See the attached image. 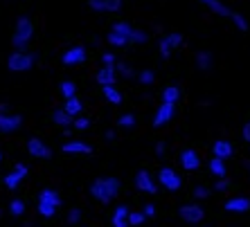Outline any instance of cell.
Listing matches in <instances>:
<instances>
[{"mask_svg":"<svg viewBox=\"0 0 250 227\" xmlns=\"http://www.w3.org/2000/svg\"><path fill=\"white\" fill-rule=\"evenodd\" d=\"M82 218H83V211L79 209V207H72V209L68 211V216H65V223H68V225H79Z\"/></svg>","mask_w":250,"mask_h":227,"instance_id":"f35d334b","label":"cell"},{"mask_svg":"<svg viewBox=\"0 0 250 227\" xmlns=\"http://www.w3.org/2000/svg\"><path fill=\"white\" fill-rule=\"evenodd\" d=\"M115 70H117V79H124V81H133L135 76H138L135 68L131 63H126V61H117Z\"/></svg>","mask_w":250,"mask_h":227,"instance_id":"d4e9b609","label":"cell"},{"mask_svg":"<svg viewBox=\"0 0 250 227\" xmlns=\"http://www.w3.org/2000/svg\"><path fill=\"white\" fill-rule=\"evenodd\" d=\"M196 227H203V225H196Z\"/></svg>","mask_w":250,"mask_h":227,"instance_id":"11a10c76","label":"cell"},{"mask_svg":"<svg viewBox=\"0 0 250 227\" xmlns=\"http://www.w3.org/2000/svg\"><path fill=\"white\" fill-rule=\"evenodd\" d=\"M104 140L106 142H115L117 140V131H115V128H108V131H104Z\"/></svg>","mask_w":250,"mask_h":227,"instance_id":"bcb514c9","label":"cell"},{"mask_svg":"<svg viewBox=\"0 0 250 227\" xmlns=\"http://www.w3.org/2000/svg\"><path fill=\"white\" fill-rule=\"evenodd\" d=\"M61 205H63L61 193L57 189H52V187H43L41 191L36 193V214L45 218V221H50V218H54L59 214Z\"/></svg>","mask_w":250,"mask_h":227,"instance_id":"7a4b0ae2","label":"cell"},{"mask_svg":"<svg viewBox=\"0 0 250 227\" xmlns=\"http://www.w3.org/2000/svg\"><path fill=\"white\" fill-rule=\"evenodd\" d=\"M246 169H248V175H250V160H248V162H246Z\"/></svg>","mask_w":250,"mask_h":227,"instance_id":"816d5d0a","label":"cell"},{"mask_svg":"<svg viewBox=\"0 0 250 227\" xmlns=\"http://www.w3.org/2000/svg\"><path fill=\"white\" fill-rule=\"evenodd\" d=\"M208 171L214 178H226L228 175V164H226V160H219V157H212L208 162Z\"/></svg>","mask_w":250,"mask_h":227,"instance_id":"484cf974","label":"cell"},{"mask_svg":"<svg viewBox=\"0 0 250 227\" xmlns=\"http://www.w3.org/2000/svg\"><path fill=\"white\" fill-rule=\"evenodd\" d=\"M183 43H185V36H183L181 32H167V34H163L158 38V54H160V58L169 61L171 54H174L178 47H183Z\"/></svg>","mask_w":250,"mask_h":227,"instance_id":"5b68a950","label":"cell"},{"mask_svg":"<svg viewBox=\"0 0 250 227\" xmlns=\"http://www.w3.org/2000/svg\"><path fill=\"white\" fill-rule=\"evenodd\" d=\"M234 155V146L230 140H214L212 142V157H219V160H230Z\"/></svg>","mask_w":250,"mask_h":227,"instance_id":"ac0fdd59","label":"cell"},{"mask_svg":"<svg viewBox=\"0 0 250 227\" xmlns=\"http://www.w3.org/2000/svg\"><path fill=\"white\" fill-rule=\"evenodd\" d=\"M61 151L65 153V155H93V144H88V142L83 140H65L63 144H61Z\"/></svg>","mask_w":250,"mask_h":227,"instance_id":"2e32d148","label":"cell"},{"mask_svg":"<svg viewBox=\"0 0 250 227\" xmlns=\"http://www.w3.org/2000/svg\"><path fill=\"white\" fill-rule=\"evenodd\" d=\"M63 137H65V140H70V137H72V131H70V128H63Z\"/></svg>","mask_w":250,"mask_h":227,"instance_id":"681fc988","label":"cell"},{"mask_svg":"<svg viewBox=\"0 0 250 227\" xmlns=\"http://www.w3.org/2000/svg\"><path fill=\"white\" fill-rule=\"evenodd\" d=\"M52 122L57 124V126H61V128H70L72 126V122H75V117L68 115L63 108H54L52 111Z\"/></svg>","mask_w":250,"mask_h":227,"instance_id":"4316f807","label":"cell"},{"mask_svg":"<svg viewBox=\"0 0 250 227\" xmlns=\"http://www.w3.org/2000/svg\"><path fill=\"white\" fill-rule=\"evenodd\" d=\"M5 113H12V108L7 101H0V115H5Z\"/></svg>","mask_w":250,"mask_h":227,"instance_id":"7dc6e473","label":"cell"},{"mask_svg":"<svg viewBox=\"0 0 250 227\" xmlns=\"http://www.w3.org/2000/svg\"><path fill=\"white\" fill-rule=\"evenodd\" d=\"M34 38V23L27 14H21L14 23V34H12V47L14 50H29V43Z\"/></svg>","mask_w":250,"mask_h":227,"instance_id":"3957f363","label":"cell"},{"mask_svg":"<svg viewBox=\"0 0 250 227\" xmlns=\"http://www.w3.org/2000/svg\"><path fill=\"white\" fill-rule=\"evenodd\" d=\"M72 126H75L77 131H88V128L93 126V119H88V117L79 115V117H75V122H72Z\"/></svg>","mask_w":250,"mask_h":227,"instance_id":"60d3db41","label":"cell"},{"mask_svg":"<svg viewBox=\"0 0 250 227\" xmlns=\"http://www.w3.org/2000/svg\"><path fill=\"white\" fill-rule=\"evenodd\" d=\"M153 32H158V34H160V32H163V25H160V23H153Z\"/></svg>","mask_w":250,"mask_h":227,"instance_id":"f907efd6","label":"cell"},{"mask_svg":"<svg viewBox=\"0 0 250 227\" xmlns=\"http://www.w3.org/2000/svg\"><path fill=\"white\" fill-rule=\"evenodd\" d=\"M149 43V32L146 29H140V27H133L131 36H128V45H146Z\"/></svg>","mask_w":250,"mask_h":227,"instance_id":"1f68e13d","label":"cell"},{"mask_svg":"<svg viewBox=\"0 0 250 227\" xmlns=\"http://www.w3.org/2000/svg\"><path fill=\"white\" fill-rule=\"evenodd\" d=\"M194 65H196L198 72H209L214 68V54L209 52V50H198L194 54Z\"/></svg>","mask_w":250,"mask_h":227,"instance_id":"ffe728a7","label":"cell"},{"mask_svg":"<svg viewBox=\"0 0 250 227\" xmlns=\"http://www.w3.org/2000/svg\"><path fill=\"white\" fill-rule=\"evenodd\" d=\"M156 180H158V187H163V189H167V191H171V193L183 189V175L178 173L174 167H167V164L158 169Z\"/></svg>","mask_w":250,"mask_h":227,"instance_id":"8992f818","label":"cell"},{"mask_svg":"<svg viewBox=\"0 0 250 227\" xmlns=\"http://www.w3.org/2000/svg\"><path fill=\"white\" fill-rule=\"evenodd\" d=\"M178 218H181L183 223H187V225H194L196 227L198 223L205 221V209L203 205H198L196 200L194 203H185L178 207Z\"/></svg>","mask_w":250,"mask_h":227,"instance_id":"ba28073f","label":"cell"},{"mask_svg":"<svg viewBox=\"0 0 250 227\" xmlns=\"http://www.w3.org/2000/svg\"><path fill=\"white\" fill-rule=\"evenodd\" d=\"M59 95L63 97V99H72L77 97V83L72 79H63V81L59 83Z\"/></svg>","mask_w":250,"mask_h":227,"instance_id":"f546056e","label":"cell"},{"mask_svg":"<svg viewBox=\"0 0 250 227\" xmlns=\"http://www.w3.org/2000/svg\"><path fill=\"white\" fill-rule=\"evenodd\" d=\"M153 151H156V157H165L167 155V142H156V146H153Z\"/></svg>","mask_w":250,"mask_h":227,"instance_id":"ee69618b","label":"cell"},{"mask_svg":"<svg viewBox=\"0 0 250 227\" xmlns=\"http://www.w3.org/2000/svg\"><path fill=\"white\" fill-rule=\"evenodd\" d=\"M230 23L234 25V27L239 29V32H248V18L244 16V14H239V12H232V16H230Z\"/></svg>","mask_w":250,"mask_h":227,"instance_id":"e575fe53","label":"cell"},{"mask_svg":"<svg viewBox=\"0 0 250 227\" xmlns=\"http://www.w3.org/2000/svg\"><path fill=\"white\" fill-rule=\"evenodd\" d=\"M203 7H208L212 14H216V16H221V18H230L232 16V9L223 2V0H198Z\"/></svg>","mask_w":250,"mask_h":227,"instance_id":"7402d4cb","label":"cell"},{"mask_svg":"<svg viewBox=\"0 0 250 227\" xmlns=\"http://www.w3.org/2000/svg\"><path fill=\"white\" fill-rule=\"evenodd\" d=\"M111 32H115V34L124 36V38L128 41V36H131V32H133V25L126 23V20H117V23L111 25Z\"/></svg>","mask_w":250,"mask_h":227,"instance_id":"836d02e7","label":"cell"},{"mask_svg":"<svg viewBox=\"0 0 250 227\" xmlns=\"http://www.w3.org/2000/svg\"><path fill=\"white\" fill-rule=\"evenodd\" d=\"M192 196H194V200H196V203H201V200H208L209 196H212V189H209V187H205V185H196L192 189Z\"/></svg>","mask_w":250,"mask_h":227,"instance_id":"d590c367","label":"cell"},{"mask_svg":"<svg viewBox=\"0 0 250 227\" xmlns=\"http://www.w3.org/2000/svg\"><path fill=\"white\" fill-rule=\"evenodd\" d=\"M2 216H5V211H2V209H0V218H2Z\"/></svg>","mask_w":250,"mask_h":227,"instance_id":"f5cc1de1","label":"cell"},{"mask_svg":"<svg viewBox=\"0 0 250 227\" xmlns=\"http://www.w3.org/2000/svg\"><path fill=\"white\" fill-rule=\"evenodd\" d=\"M88 7L95 14H117L124 9V0H88Z\"/></svg>","mask_w":250,"mask_h":227,"instance_id":"9a60e30c","label":"cell"},{"mask_svg":"<svg viewBox=\"0 0 250 227\" xmlns=\"http://www.w3.org/2000/svg\"><path fill=\"white\" fill-rule=\"evenodd\" d=\"M7 211H9L14 218H21V216H25V211H27V203H25L23 198H12L9 205H7Z\"/></svg>","mask_w":250,"mask_h":227,"instance_id":"f1b7e54d","label":"cell"},{"mask_svg":"<svg viewBox=\"0 0 250 227\" xmlns=\"http://www.w3.org/2000/svg\"><path fill=\"white\" fill-rule=\"evenodd\" d=\"M241 140L250 144V122H244V126H241Z\"/></svg>","mask_w":250,"mask_h":227,"instance_id":"f6af8a7d","label":"cell"},{"mask_svg":"<svg viewBox=\"0 0 250 227\" xmlns=\"http://www.w3.org/2000/svg\"><path fill=\"white\" fill-rule=\"evenodd\" d=\"M117 126L124 128V131L135 128V126H138V117H135V113H122V115L117 117Z\"/></svg>","mask_w":250,"mask_h":227,"instance_id":"d6a6232c","label":"cell"},{"mask_svg":"<svg viewBox=\"0 0 250 227\" xmlns=\"http://www.w3.org/2000/svg\"><path fill=\"white\" fill-rule=\"evenodd\" d=\"M128 214H131L128 205H115V209L111 211V227H131L128 225Z\"/></svg>","mask_w":250,"mask_h":227,"instance_id":"44dd1931","label":"cell"},{"mask_svg":"<svg viewBox=\"0 0 250 227\" xmlns=\"http://www.w3.org/2000/svg\"><path fill=\"white\" fill-rule=\"evenodd\" d=\"M133 187L140 193H146V196H156V193L160 191L156 175H153L151 171H146V169H140L138 173L133 175Z\"/></svg>","mask_w":250,"mask_h":227,"instance_id":"52a82bcc","label":"cell"},{"mask_svg":"<svg viewBox=\"0 0 250 227\" xmlns=\"http://www.w3.org/2000/svg\"><path fill=\"white\" fill-rule=\"evenodd\" d=\"M23 124H25V117L21 115V113H5V115H0V133L12 135V133H16Z\"/></svg>","mask_w":250,"mask_h":227,"instance_id":"5bb4252c","label":"cell"},{"mask_svg":"<svg viewBox=\"0 0 250 227\" xmlns=\"http://www.w3.org/2000/svg\"><path fill=\"white\" fill-rule=\"evenodd\" d=\"M122 191V180L117 178V175H99L90 182L88 187V193H90V198L97 200L99 205H111L117 200Z\"/></svg>","mask_w":250,"mask_h":227,"instance_id":"6da1fadb","label":"cell"},{"mask_svg":"<svg viewBox=\"0 0 250 227\" xmlns=\"http://www.w3.org/2000/svg\"><path fill=\"white\" fill-rule=\"evenodd\" d=\"M228 189H230V178H214V185H212V191L216 193H226Z\"/></svg>","mask_w":250,"mask_h":227,"instance_id":"ab89813d","label":"cell"},{"mask_svg":"<svg viewBox=\"0 0 250 227\" xmlns=\"http://www.w3.org/2000/svg\"><path fill=\"white\" fill-rule=\"evenodd\" d=\"M102 97H104L111 106H120L124 101V95H122V90H120L117 86H104L102 88Z\"/></svg>","mask_w":250,"mask_h":227,"instance_id":"cb8c5ba5","label":"cell"},{"mask_svg":"<svg viewBox=\"0 0 250 227\" xmlns=\"http://www.w3.org/2000/svg\"><path fill=\"white\" fill-rule=\"evenodd\" d=\"M86 61H88L86 45H72L61 52V63H63L65 68H77V65H83Z\"/></svg>","mask_w":250,"mask_h":227,"instance_id":"30bf717a","label":"cell"},{"mask_svg":"<svg viewBox=\"0 0 250 227\" xmlns=\"http://www.w3.org/2000/svg\"><path fill=\"white\" fill-rule=\"evenodd\" d=\"M2 157H5V155H2V151H0V162H2Z\"/></svg>","mask_w":250,"mask_h":227,"instance_id":"db71d44e","label":"cell"},{"mask_svg":"<svg viewBox=\"0 0 250 227\" xmlns=\"http://www.w3.org/2000/svg\"><path fill=\"white\" fill-rule=\"evenodd\" d=\"M27 175H29V167L25 162H18L12 171H7V173H5L2 185H5V189H9V191H16L18 187L27 180Z\"/></svg>","mask_w":250,"mask_h":227,"instance_id":"9c48e42d","label":"cell"},{"mask_svg":"<svg viewBox=\"0 0 250 227\" xmlns=\"http://www.w3.org/2000/svg\"><path fill=\"white\" fill-rule=\"evenodd\" d=\"M145 223H146V216L142 214V211H140V209L138 211L131 209V214H128V225H131V227H142Z\"/></svg>","mask_w":250,"mask_h":227,"instance_id":"74e56055","label":"cell"},{"mask_svg":"<svg viewBox=\"0 0 250 227\" xmlns=\"http://www.w3.org/2000/svg\"><path fill=\"white\" fill-rule=\"evenodd\" d=\"M174 117H176V106H174V104H165V101H160V106H158L156 111H153L151 126H153V128H163V126H167V124L174 122Z\"/></svg>","mask_w":250,"mask_h":227,"instance_id":"8fae6325","label":"cell"},{"mask_svg":"<svg viewBox=\"0 0 250 227\" xmlns=\"http://www.w3.org/2000/svg\"><path fill=\"white\" fill-rule=\"evenodd\" d=\"M95 81L99 83V86H117V70L115 65H102L97 70V75H95Z\"/></svg>","mask_w":250,"mask_h":227,"instance_id":"d6986e66","label":"cell"},{"mask_svg":"<svg viewBox=\"0 0 250 227\" xmlns=\"http://www.w3.org/2000/svg\"><path fill=\"white\" fill-rule=\"evenodd\" d=\"M93 47H99L102 45V36H93V43H90Z\"/></svg>","mask_w":250,"mask_h":227,"instance_id":"c3c4849f","label":"cell"},{"mask_svg":"<svg viewBox=\"0 0 250 227\" xmlns=\"http://www.w3.org/2000/svg\"><path fill=\"white\" fill-rule=\"evenodd\" d=\"M120 58H117L115 52H111V50H106V52H102V65H115Z\"/></svg>","mask_w":250,"mask_h":227,"instance_id":"b9f144b4","label":"cell"},{"mask_svg":"<svg viewBox=\"0 0 250 227\" xmlns=\"http://www.w3.org/2000/svg\"><path fill=\"white\" fill-rule=\"evenodd\" d=\"M39 52H29V50H14L9 57H7V70L16 72V75H23V72L34 70V65L39 63Z\"/></svg>","mask_w":250,"mask_h":227,"instance_id":"277c9868","label":"cell"},{"mask_svg":"<svg viewBox=\"0 0 250 227\" xmlns=\"http://www.w3.org/2000/svg\"><path fill=\"white\" fill-rule=\"evenodd\" d=\"M68 115L72 117H79L83 113V101L79 99V97H72V99H63V106H61Z\"/></svg>","mask_w":250,"mask_h":227,"instance_id":"83f0119b","label":"cell"},{"mask_svg":"<svg viewBox=\"0 0 250 227\" xmlns=\"http://www.w3.org/2000/svg\"><path fill=\"white\" fill-rule=\"evenodd\" d=\"M160 99L165 101V104H178V101L183 99V90L181 86H176V83H171V86H165L163 93H160Z\"/></svg>","mask_w":250,"mask_h":227,"instance_id":"603a6c76","label":"cell"},{"mask_svg":"<svg viewBox=\"0 0 250 227\" xmlns=\"http://www.w3.org/2000/svg\"><path fill=\"white\" fill-rule=\"evenodd\" d=\"M228 214H248L250 211V196H232L223 203Z\"/></svg>","mask_w":250,"mask_h":227,"instance_id":"e0dca14e","label":"cell"},{"mask_svg":"<svg viewBox=\"0 0 250 227\" xmlns=\"http://www.w3.org/2000/svg\"><path fill=\"white\" fill-rule=\"evenodd\" d=\"M25 149H27V153L32 157H36V160H50V157L54 155L52 146L47 144L45 140H41V137H29Z\"/></svg>","mask_w":250,"mask_h":227,"instance_id":"7c38bea8","label":"cell"},{"mask_svg":"<svg viewBox=\"0 0 250 227\" xmlns=\"http://www.w3.org/2000/svg\"><path fill=\"white\" fill-rule=\"evenodd\" d=\"M178 164H181V169L194 173V171L201 169L203 160H201V153H198L196 149H183V151L178 153Z\"/></svg>","mask_w":250,"mask_h":227,"instance_id":"4fadbf2b","label":"cell"},{"mask_svg":"<svg viewBox=\"0 0 250 227\" xmlns=\"http://www.w3.org/2000/svg\"><path fill=\"white\" fill-rule=\"evenodd\" d=\"M135 81H138L140 86H145V88H151L153 83H156V70H151V68L140 70L138 76H135Z\"/></svg>","mask_w":250,"mask_h":227,"instance_id":"4dcf8cb0","label":"cell"},{"mask_svg":"<svg viewBox=\"0 0 250 227\" xmlns=\"http://www.w3.org/2000/svg\"><path fill=\"white\" fill-rule=\"evenodd\" d=\"M140 211L146 216V221H149V218H156V214H158V209H156V205H153V203H145Z\"/></svg>","mask_w":250,"mask_h":227,"instance_id":"7bdbcfd3","label":"cell"},{"mask_svg":"<svg viewBox=\"0 0 250 227\" xmlns=\"http://www.w3.org/2000/svg\"><path fill=\"white\" fill-rule=\"evenodd\" d=\"M106 43H108L111 47H126L128 45L126 38L120 36V34H115V32H108V34H106Z\"/></svg>","mask_w":250,"mask_h":227,"instance_id":"8d00e7d4","label":"cell"}]
</instances>
